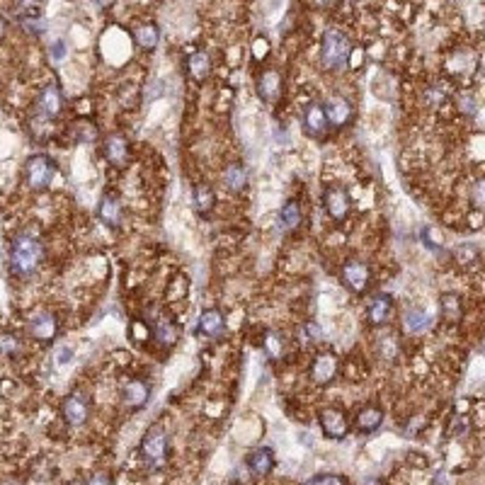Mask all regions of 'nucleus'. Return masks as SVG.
Listing matches in <instances>:
<instances>
[{"instance_id":"f257e3e1","label":"nucleus","mask_w":485,"mask_h":485,"mask_svg":"<svg viewBox=\"0 0 485 485\" xmlns=\"http://www.w3.org/2000/svg\"><path fill=\"white\" fill-rule=\"evenodd\" d=\"M44 262V243L29 231H20L10 241V272L17 279H29Z\"/></svg>"},{"instance_id":"f03ea898","label":"nucleus","mask_w":485,"mask_h":485,"mask_svg":"<svg viewBox=\"0 0 485 485\" xmlns=\"http://www.w3.org/2000/svg\"><path fill=\"white\" fill-rule=\"evenodd\" d=\"M352 51H354L352 41H349V36L340 27H328L323 32L318 59H321V66L328 73L345 71L349 66V59H352Z\"/></svg>"},{"instance_id":"7ed1b4c3","label":"nucleus","mask_w":485,"mask_h":485,"mask_svg":"<svg viewBox=\"0 0 485 485\" xmlns=\"http://www.w3.org/2000/svg\"><path fill=\"white\" fill-rule=\"evenodd\" d=\"M139 456L149 471H163L170 459V437L163 425H153L146 429L139 444Z\"/></svg>"},{"instance_id":"20e7f679","label":"nucleus","mask_w":485,"mask_h":485,"mask_svg":"<svg viewBox=\"0 0 485 485\" xmlns=\"http://www.w3.org/2000/svg\"><path fill=\"white\" fill-rule=\"evenodd\" d=\"M59 173V163L49 153H32L22 163V180L32 192H46Z\"/></svg>"},{"instance_id":"39448f33","label":"nucleus","mask_w":485,"mask_h":485,"mask_svg":"<svg viewBox=\"0 0 485 485\" xmlns=\"http://www.w3.org/2000/svg\"><path fill=\"white\" fill-rule=\"evenodd\" d=\"M340 281L349 294H354V296H364V294L371 289L374 269L366 260L349 257V260H345L340 265Z\"/></svg>"},{"instance_id":"423d86ee","label":"nucleus","mask_w":485,"mask_h":485,"mask_svg":"<svg viewBox=\"0 0 485 485\" xmlns=\"http://www.w3.org/2000/svg\"><path fill=\"white\" fill-rule=\"evenodd\" d=\"M151 396H153V386L149 379H144V376L126 379L119 389V401L126 413H139V410H144L146 405L151 403Z\"/></svg>"},{"instance_id":"0eeeda50","label":"nucleus","mask_w":485,"mask_h":485,"mask_svg":"<svg viewBox=\"0 0 485 485\" xmlns=\"http://www.w3.org/2000/svg\"><path fill=\"white\" fill-rule=\"evenodd\" d=\"M337 374H340V357L330 349H321L316 352V357L311 359L309 364V379L313 386L318 389H328V386L335 384Z\"/></svg>"},{"instance_id":"6e6552de","label":"nucleus","mask_w":485,"mask_h":485,"mask_svg":"<svg viewBox=\"0 0 485 485\" xmlns=\"http://www.w3.org/2000/svg\"><path fill=\"white\" fill-rule=\"evenodd\" d=\"M323 209L325 214H328V219L337 221V224H342V221L349 219V214H352V194H349L347 187L342 185H325L323 187Z\"/></svg>"},{"instance_id":"1a4fd4ad","label":"nucleus","mask_w":485,"mask_h":485,"mask_svg":"<svg viewBox=\"0 0 485 485\" xmlns=\"http://www.w3.org/2000/svg\"><path fill=\"white\" fill-rule=\"evenodd\" d=\"M102 158L107 161L109 168L124 170L131 163V139L119 131L102 136Z\"/></svg>"},{"instance_id":"9d476101","label":"nucleus","mask_w":485,"mask_h":485,"mask_svg":"<svg viewBox=\"0 0 485 485\" xmlns=\"http://www.w3.org/2000/svg\"><path fill=\"white\" fill-rule=\"evenodd\" d=\"M318 425H321L325 439H345L349 427H352V420H349L345 408L328 405V408H321V413H318Z\"/></svg>"},{"instance_id":"9b49d317","label":"nucleus","mask_w":485,"mask_h":485,"mask_svg":"<svg viewBox=\"0 0 485 485\" xmlns=\"http://www.w3.org/2000/svg\"><path fill=\"white\" fill-rule=\"evenodd\" d=\"M90 413H93V403H90V396L85 391H73L64 398V403H61V417H64L66 425L71 427L85 425Z\"/></svg>"},{"instance_id":"f8f14e48","label":"nucleus","mask_w":485,"mask_h":485,"mask_svg":"<svg viewBox=\"0 0 485 485\" xmlns=\"http://www.w3.org/2000/svg\"><path fill=\"white\" fill-rule=\"evenodd\" d=\"M97 219L102 226H107L109 231H119L124 224V201H121L119 192L114 189H104L100 201H97Z\"/></svg>"},{"instance_id":"ddd939ff","label":"nucleus","mask_w":485,"mask_h":485,"mask_svg":"<svg viewBox=\"0 0 485 485\" xmlns=\"http://www.w3.org/2000/svg\"><path fill=\"white\" fill-rule=\"evenodd\" d=\"M64 107H66V100L56 83H46L44 88L39 90V95L34 97V114L44 116V119L56 121L59 116L64 114Z\"/></svg>"},{"instance_id":"4468645a","label":"nucleus","mask_w":485,"mask_h":485,"mask_svg":"<svg viewBox=\"0 0 485 485\" xmlns=\"http://www.w3.org/2000/svg\"><path fill=\"white\" fill-rule=\"evenodd\" d=\"M301 129H304V134L313 141H323L328 136L330 131V121H328V114H325V107L323 102H309L304 107V112H301Z\"/></svg>"},{"instance_id":"2eb2a0df","label":"nucleus","mask_w":485,"mask_h":485,"mask_svg":"<svg viewBox=\"0 0 485 485\" xmlns=\"http://www.w3.org/2000/svg\"><path fill=\"white\" fill-rule=\"evenodd\" d=\"M61 333V323L56 318V313L51 311H39L29 318L27 323V335L32 337L34 342H41V345H49L54 342Z\"/></svg>"},{"instance_id":"dca6fc26","label":"nucleus","mask_w":485,"mask_h":485,"mask_svg":"<svg viewBox=\"0 0 485 485\" xmlns=\"http://www.w3.org/2000/svg\"><path fill=\"white\" fill-rule=\"evenodd\" d=\"M393 313H396V299H393L389 291H376L374 296H369V301H366L364 318H366V323L374 325V328L389 325Z\"/></svg>"},{"instance_id":"f3484780","label":"nucleus","mask_w":485,"mask_h":485,"mask_svg":"<svg viewBox=\"0 0 485 485\" xmlns=\"http://www.w3.org/2000/svg\"><path fill=\"white\" fill-rule=\"evenodd\" d=\"M255 93L265 104H277L284 93V76L279 69H262L255 78Z\"/></svg>"},{"instance_id":"a211bd4d","label":"nucleus","mask_w":485,"mask_h":485,"mask_svg":"<svg viewBox=\"0 0 485 485\" xmlns=\"http://www.w3.org/2000/svg\"><path fill=\"white\" fill-rule=\"evenodd\" d=\"M149 333H151V340L161 349H173L177 345V340H180V325L170 316H163L161 313V316H156L149 323Z\"/></svg>"},{"instance_id":"6ab92c4d","label":"nucleus","mask_w":485,"mask_h":485,"mask_svg":"<svg viewBox=\"0 0 485 485\" xmlns=\"http://www.w3.org/2000/svg\"><path fill=\"white\" fill-rule=\"evenodd\" d=\"M194 333L199 337H206V340H219L226 333V313L219 306H209L196 318Z\"/></svg>"},{"instance_id":"aec40b11","label":"nucleus","mask_w":485,"mask_h":485,"mask_svg":"<svg viewBox=\"0 0 485 485\" xmlns=\"http://www.w3.org/2000/svg\"><path fill=\"white\" fill-rule=\"evenodd\" d=\"M323 107H325V114H328L330 126L342 129V126L352 124V119H354V104L349 102L345 95H337V93L330 95L328 100L323 102Z\"/></svg>"},{"instance_id":"412c9836","label":"nucleus","mask_w":485,"mask_h":485,"mask_svg":"<svg viewBox=\"0 0 485 485\" xmlns=\"http://www.w3.org/2000/svg\"><path fill=\"white\" fill-rule=\"evenodd\" d=\"M381 425H384V408L376 403L361 405L352 417V427L357 434H374V432H379Z\"/></svg>"},{"instance_id":"4be33fe9","label":"nucleus","mask_w":485,"mask_h":485,"mask_svg":"<svg viewBox=\"0 0 485 485\" xmlns=\"http://www.w3.org/2000/svg\"><path fill=\"white\" fill-rule=\"evenodd\" d=\"M401 323L408 335H425L434 328V313H429L422 306H410V309L403 311Z\"/></svg>"},{"instance_id":"5701e85b","label":"nucleus","mask_w":485,"mask_h":485,"mask_svg":"<svg viewBox=\"0 0 485 485\" xmlns=\"http://www.w3.org/2000/svg\"><path fill=\"white\" fill-rule=\"evenodd\" d=\"M221 180H224V187L229 189L231 194H243L245 189L250 187V170L248 165L241 161H233L224 168L221 173Z\"/></svg>"},{"instance_id":"b1692460","label":"nucleus","mask_w":485,"mask_h":485,"mask_svg":"<svg viewBox=\"0 0 485 485\" xmlns=\"http://www.w3.org/2000/svg\"><path fill=\"white\" fill-rule=\"evenodd\" d=\"M245 466H248V471L255 478L269 476L274 471V466H277L274 449H269V446H255V449L248 454V459H245Z\"/></svg>"},{"instance_id":"393cba45","label":"nucleus","mask_w":485,"mask_h":485,"mask_svg":"<svg viewBox=\"0 0 485 485\" xmlns=\"http://www.w3.org/2000/svg\"><path fill=\"white\" fill-rule=\"evenodd\" d=\"M69 139L71 144L76 146H90V144H97L100 139V129L93 119H88V116H78V119L71 121L69 126Z\"/></svg>"},{"instance_id":"a878e982","label":"nucleus","mask_w":485,"mask_h":485,"mask_svg":"<svg viewBox=\"0 0 485 485\" xmlns=\"http://www.w3.org/2000/svg\"><path fill=\"white\" fill-rule=\"evenodd\" d=\"M304 224V206L299 199H286L277 214V226L281 233H294Z\"/></svg>"},{"instance_id":"bb28decb","label":"nucleus","mask_w":485,"mask_h":485,"mask_svg":"<svg viewBox=\"0 0 485 485\" xmlns=\"http://www.w3.org/2000/svg\"><path fill=\"white\" fill-rule=\"evenodd\" d=\"M192 206L199 219H209L211 211L216 209V192L206 182H196L192 187Z\"/></svg>"},{"instance_id":"cd10ccee","label":"nucleus","mask_w":485,"mask_h":485,"mask_svg":"<svg viewBox=\"0 0 485 485\" xmlns=\"http://www.w3.org/2000/svg\"><path fill=\"white\" fill-rule=\"evenodd\" d=\"M134 44H136L141 51H156L158 44H161V27L156 22L146 20L134 27Z\"/></svg>"},{"instance_id":"c85d7f7f","label":"nucleus","mask_w":485,"mask_h":485,"mask_svg":"<svg viewBox=\"0 0 485 485\" xmlns=\"http://www.w3.org/2000/svg\"><path fill=\"white\" fill-rule=\"evenodd\" d=\"M211 56L204 51V49H196L187 56V73L194 83H206L211 78Z\"/></svg>"},{"instance_id":"c756f323","label":"nucleus","mask_w":485,"mask_h":485,"mask_svg":"<svg viewBox=\"0 0 485 485\" xmlns=\"http://www.w3.org/2000/svg\"><path fill=\"white\" fill-rule=\"evenodd\" d=\"M262 352H265V357L267 359H272V361H279L281 357H284V352H286V335L281 333V330H274V328H269L262 333Z\"/></svg>"},{"instance_id":"7c9ffc66","label":"nucleus","mask_w":485,"mask_h":485,"mask_svg":"<svg viewBox=\"0 0 485 485\" xmlns=\"http://www.w3.org/2000/svg\"><path fill=\"white\" fill-rule=\"evenodd\" d=\"M439 316L441 321L446 323H459L464 316V304H461V296L454 291H444L439 296Z\"/></svg>"},{"instance_id":"2f4dec72","label":"nucleus","mask_w":485,"mask_h":485,"mask_svg":"<svg viewBox=\"0 0 485 485\" xmlns=\"http://www.w3.org/2000/svg\"><path fill=\"white\" fill-rule=\"evenodd\" d=\"M27 131H29V136H32L34 141H46V139H51L54 134H56V121L32 114V119H29V124H27Z\"/></svg>"},{"instance_id":"473e14b6","label":"nucleus","mask_w":485,"mask_h":485,"mask_svg":"<svg viewBox=\"0 0 485 485\" xmlns=\"http://www.w3.org/2000/svg\"><path fill=\"white\" fill-rule=\"evenodd\" d=\"M398 340L393 333H381L376 337V354L384 361H396L398 359Z\"/></svg>"},{"instance_id":"72a5a7b5","label":"nucleus","mask_w":485,"mask_h":485,"mask_svg":"<svg viewBox=\"0 0 485 485\" xmlns=\"http://www.w3.org/2000/svg\"><path fill=\"white\" fill-rule=\"evenodd\" d=\"M22 352V342L15 333H0V354L3 357H17Z\"/></svg>"},{"instance_id":"f704fd0d","label":"nucleus","mask_w":485,"mask_h":485,"mask_svg":"<svg viewBox=\"0 0 485 485\" xmlns=\"http://www.w3.org/2000/svg\"><path fill=\"white\" fill-rule=\"evenodd\" d=\"M454 257H456V262H461V265H474L478 257H481V250H478L474 243H464L456 248Z\"/></svg>"},{"instance_id":"c9c22d12","label":"nucleus","mask_w":485,"mask_h":485,"mask_svg":"<svg viewBox=\"0 0 485 485\" xmlns=\"http://www.w3.org/2000/svg\"><path fill=\"white\" fill-rule=\"evenodd\" d=\"M301 333H304L306 342H311V345H318V342H323V328L318 323H313V321H306L304 325H301L299 335Z\"/></svg>"},{"instance_id":"e433bc0d","label":"nucleus","mask_w":485,"mask_h":485,"mask_svg":"<svg viewBox=\"0 0 485 485\" xmlns=\"http://www.w3.org/2000/svg\"><path fill=\"white\" fill-rule=\"evenodd\" d=\"M304 485H349V483H347V478L340 474H318V476L309 478Z\"/></svg>"},{"instance_id":"4c0bfd02","label":"nucleus","mask_w":485,"mask_h":485,"mask_svg":"<svg viewBox=\"0 0 485 485\" xmlns=\"http://www.w3.org/2000/svg\"><path fill=\"white\" fill-rule=\"evenodd\" d=\"M471 204L476 209H481L485 211V177L474 182V187H471Z\"/></svg>"},{"instance_id":"58836bf2","label":"nucleus","mask_w":485,"mask_h":485,"mask_svg":"<svg viewBox=\"0 0 485 485\" xmlns=\"http://www.w3.org/2000/svg\"><path fill=\"white\" fill-rule=\"evenodd\" d=\"M253 56L260 61V59H267L269 56V41L265 39V36H260V39H255L253 44Z\"/></svg>"},{"instance_id":"ea45409f","label":"nucleus","mask_w":485,"mask_h":485,"mask_svg":"<svg viewBox=\"0 0 485 485\" xmlns=\"http://www.w3.org/2000/svg\"><path fill=\"white\" fill-rule=\"evenodd\" d=\"M459 104H461V112H466V114H474L478 109L474 95H461V97H459Z\"/></svg>"},{"instance_id":"a19ab883","label":"nucleus","mask_w":485,"mask_h":485,"mask_svg":"<svg viewBox=\"0 0 485 485\" xmlns=\"http://www.w3.org/2000/svg\"><path fill=\"white\" fill-rule=\"evenodd\" d=\"M85 485H112V476L109 474H93L85 481Z\"/></svg>"},{"instance_id":"79ce46f5","label":"nucleus","mask_w":485,"mask_h":485,"mask_svg":"<svg viewBox=\"0 0 485 485\" xmlns=\"http://www.w3.org/2000/svg\"><path fill=\"white\" fill-rule=\"evenodd\" d=\"M66 56V41L64 39H59V41H54L51 44V59H56V61H61Z\"/></svg>"},{"instance_id":"37998d69","label":"nucleus","mask_w":485,"mask_h":485,"mask_svg":"<svg viewBox=\"0 0 485 485\" xmlns=\"http://www.w3.org/2000/svg\"><path fill=\"white\" fill-rule=\"evenodd\" d=\"M313 3L318 5V8H323V10H333L337 3H340V0H313Z\"/></svg>"},{"instance_id":"c03bdc74","label":"nucleus","mask_w":485,"mask_h":485,"mask_svg":"<svg viewBox=\"0 0 485 485\" xmlns=\"http://www.w3.org/2000/svg\"><path fill=\"white\" fill-rule=\"evenodd\" d=\"M5 36H8V20L0 15V44L5 41Z\"/></svg>"},{"instance_id":"a18cd8bd","label":"nucleus","mask_w":485,"mask_h":485,"mask_svg":"<svg viewBox=\"0 0 485 485\" xmlns=\"http://www.w3.org/2000/svg\"><path fill=\"white\" fill-rule=\"evenodd\" d=\"M93 3L97 5V8H112L116 0H93Z\"/></svg>"},{"instance_id":"49530a36","label":"nucleus","mask_w":485,"mask_h":485,"mask_svg":"<svg viewBox=\"0 0 485 485\" xmlns=\"http://www.w3.org/2000/svg\"><path fill=\"white\" fill-rule=\"evenodd\" d=\"M71 357H73V349H64V352H61V364H66V361H71Z\"/></svg>"},{"instance_id":"de8ad7c7","label":"nucleus","mask_w":485,"mask_h":485,"mask_svg":"<svg viewBox=\"0 0 485 485\" xmlns=\"http://www.w3.org/2000/svg\"><path fill=\"white\" fill-rule=\"evenodd\" d=\"M364 485H381V483H379V478H371V481H366Z\"/></svg>"},{"instance_id":"09e8293b","label":"nucleus","mask_w":485,"mask_h":485,"mask_svg":"<svg viewBox=\"0 0 485 485\" xmlns=\"http://www.w3.org/2000/svg\"><path fill=\"white\" fill-rule=\"evenodd\" d=\"M69 485H85V481H73V483H69Z\"/></svg>"}]
</instances>
